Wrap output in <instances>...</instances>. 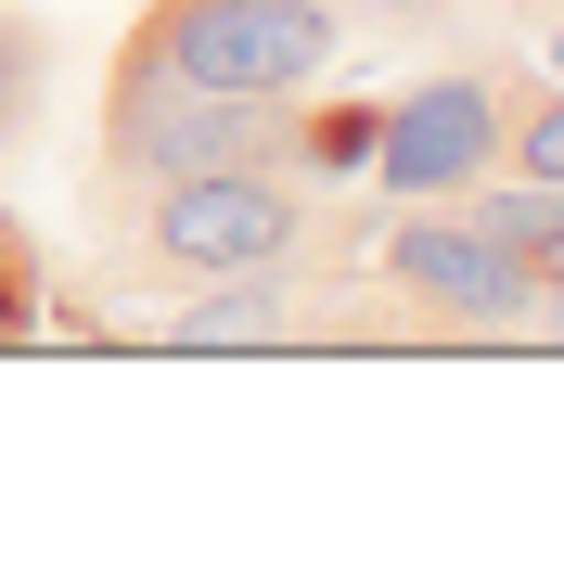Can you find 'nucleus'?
I'll use <instances>...</instances> for the list:
<instances>
[{
  "label": "nucleus",
  "mask_w": 564,
  "mask_h": 564,
  "mask_svg": "<svg viewBox=\"0 0 564 564\" xmlns=\"http://www.w3.org/2000/svg\"><path fill=\"white\" fill-rule=\"evenodd\" d=\"M372 282H386V334H411V347H500V334H527L539 295V270L462 206H398L372 245Z\"/></svg>",
  "instance_id": "obj_3"
},
{
  "label": "nucleus",
  "mask_w": 564,
  "mask_h": 564,
  "mask_svg": "<svg viewBox=\"0 0 564 564\" xmlns=\"http://www.w3.org/2000/svg\"><path fill=\"white\" fill-rule=\"evenodd\" d=\"M500 167L564 193V77H513V104H500Z\"/></svg>",
  "instance_id": "obj_8"
},
{
  "label": "nucleus",
  "mask_w": 564,
  "mask_h": 564,
  "mask_svg": "<svg viewBox=\"0 0 564 564\" xmlns=\"http://www.w3.org/2000/svg\"><path fill=\"white\" fill-rule=\"evenodd\" d=\"M39 104H52V26L39 13H0V154L39 129Z\"/></svg>",
  "instance_id": "obj_9"
},
{
  "label": "nucleus",
  "mask_w": 564,
  "mask_h": 564,
  "mask_svg": "<svg viewBox=\"0 0 564 564\" xmlns=\"http://www.w3.org/2000/svg\"><path fill=\"white\" fill-rule=\"evenodd\" d=\"M386 13H411V0H386Z\"/></svg>",
  "instance_id": "obj_11"
},
{
  "label": "nucleus",
  "mask_w": 564,
  "mask_h": 564,
  "mask_svg": "<svg viewBox=\"0 0 564 564\" xmlns=\"http://www.w3.org/2000/svg\"><path fill=\"white\" fill-rule=\"evenodd\" d=\"M129 52H154L193 90H231V104H295L347 65V13L334 0H141Z\"/></svg>",
  "instance_id": "obj_2"
},
{
  "label": "nucleus",
  "mask_w": 564,
  "mask_h": 564,
  "mask_svg": "<svg viewBox=\"0 0 564 564\" xmlns=\"http://www.w3.org/2000/svg\"><path fill=\"white\" fill-rule=\"evenodd\" d=\"M52 334V295H39V245H26V218L0 206V347H39Z\"/></svg>",
  "instance_id": "obj_10"
},
{
  "label": "nucleus",
  "mask_w": 564,
  "mask_h": 564,
  "mask_svg": "<svg viewBox=\"0 0 564 564\" xmlns=\"http://www.w3.org/2000/svg\"><path fill=\"white\" fill-rule=\"evenodd\" d=\"M295 104H308V90H295ZM295 104L193 90V77H167L154 52L116 39V77H104V167H116V193H154V180H180V167H245V154H270V167H282V116H295Z\"/></svg>",
  "instance_id": "obj_4"
},
{
  "label": "nucleus",
  "mask_w": 564,
  "mask_h": 564,
  "mask_svg": "<svg viewBox=\"0 0 564 564\" xmlns=\"http://www.w3.org/2000/svg\"><path fill=\"white\" fill-rule=\"evenodd\" d=\"M539 13H564V0H539Z\"/></svg>",
  "instance_id": "obj_12"
},
{
  "label": "nucleus",
  "mask_w": 564,
  "mask_h": 564,
  "mask_svg": "<svg viewBox=\"0 0 564 564\" xmlns=\"http://www.w3.org/2000/svg\"><path fill=\"white\" fill-rule=\"evenodd\" d=\"M295 334V270H218L193 282V308L167 321L180 359H231V347H282Z\"/></svg>",
  "instance_id": "obj_6"
},
{
  "label": "nucleus",
  "mask_w": 564,
  "mask_h": 564,
  "mask_svg": "<svg viewBox=\"0 0 564 564\" xmlns=\"http://www.w3.org/2000/svg\"><path fill=\"white\" fill-rule=\"evenodd\" d=\"M552 65H564V52H552Z\"/></svg>",
  "instance_id": "obj_13"
},
{
  "label": "nucleus",
  "mask_w": 564,
  "mask_h": 564,
  "mask_svg": "<svg viewBox=\"0 0 564 564\" xmlns=\"http://www.w3.org/2000/svg\"><path fill=\"white\" fill-rule=\"evenodd\" d=\"M334 245L321 231V193L308 180H282L270 154L245 167H180L141 193V257L167 282H218V270H308Z\"/></svg>",
  "instance_id": "obj_1"
},
{
  "label": "nucleus",
  "mask_w": 564,
  "mask_h": 564,
  "mask_svg": "<svg viewBox=\"0 0 564 564\" xmlns=\"http://www.w3.org/2000/svg\"><path fill=\"white\" fill-rule=\"evenodd\" d=\"M500 104H513V65L411 77V90L372 116V193H386V206H449L462 180H488L500 167Z\"/></svg>",
  "instance_id": "obj_5"
},
{
  "label": "nucleus",
  "mask_w": 564,
  "mask_h": 564,
  "mask_svg": "<svg viewBox=\"0 0 564 564\" xmlns=\"http://www.w3.org/2000/svg\"><path fill=\"white\" fill-rule=\"evenodd\" d=\"M282 180H308V193H347V180H372V104H295L282 116Z\"/></svg>",
  "instance_id": "obj_7"
}]
</instances>
